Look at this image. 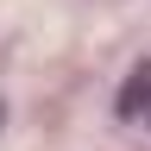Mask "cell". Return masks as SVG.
Returning a JSON list of instances; mask_svg holds the SVG:
<instances>
[{"label":"cell","mask_w":151,"mask_h":151,"mask_svg":"<svg viewBox=\"0 0 151 151\" xmlns=\"http://www.w3.org/2000/svg\"><path fill=\"white\" fill-rule=\"evenodd\" d=\"M151 107V63H139L126 76V88H120V120H139V113Z\"/></svg>","instance_id":"6da1fadb"}]
</instances>
